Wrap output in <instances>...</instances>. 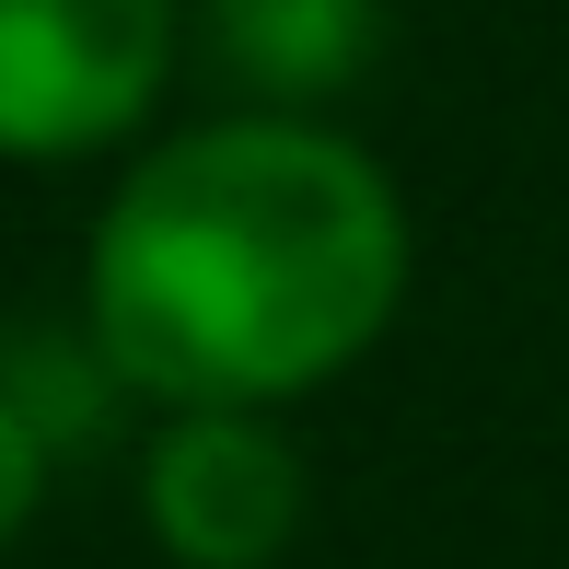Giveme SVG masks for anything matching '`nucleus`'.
<instances>
[{"instance_id":"obj_4","label":"nucleus","mask_w":569,"mask_h":569,"mask_svg":"<svg viewBox=\"0 0 569 569\" xmlns=\"http://www.w3.org/2000/svg\"><path fill=\"white\" fill-rule=\"evenodd\" d=\"M210 23H221V59L244 70V82L338 93V82H360V59H372L383 0H221Z\"/></svg>"},{"instance_id":"obj_3","label":"nucleus","mask_w":569,"mask_h":569,"mask_svg":"<svg viewBox=\"0 0 569 569\" xmlns=\"http://www.w3.org/2000/svg\"><path fill=\"white\" fill-rule=\"evenodd\" d=\"M140 500L187 569H268L302 535V465L268 419H174L151 442Z\"/></svg>"},{"instance_id":"obj_1","label":"nucleus","mask_w":569,"mask_h":569,"mask_svg":"<svg viewBox=\"0 0 569 569\" xmlns=\"http://www.w3.org/2000/svg\"><path fill=\"white\" fill-rule=\"evenodd\" d=\"M407 291V221L349 140L302 117H232L117 187L93 232V349L187 419L349 372Z\"/></svg>"},{"instance_id":"obj_2","label":"nucleus","mask_w":569,"mask_h":569,"mask_svg":"<svg viewBox=\"0 0 569 569\" xmlns=\"http://www.w3.org/2000/svg\"><path fill=\"white\" fill-rule=\"evenodd\" d=\"M174 0H0V151H93L163 93Z\"/></svg>"},{"instance_id":"obj_5","label":"nucleus","mask_w":569,"mask_h":569,"mask_svg":"<svg viewBox=\"0 0 569 569\" xmlns=\"http://www.w3.org/2000/svg\"><path fill=\"white\" fill-rule=\"evenodd\" d=\"M36 500H47V430L23 419V407H12V383H0V547L36 523Z\"/></svg>"}]
</instances>
